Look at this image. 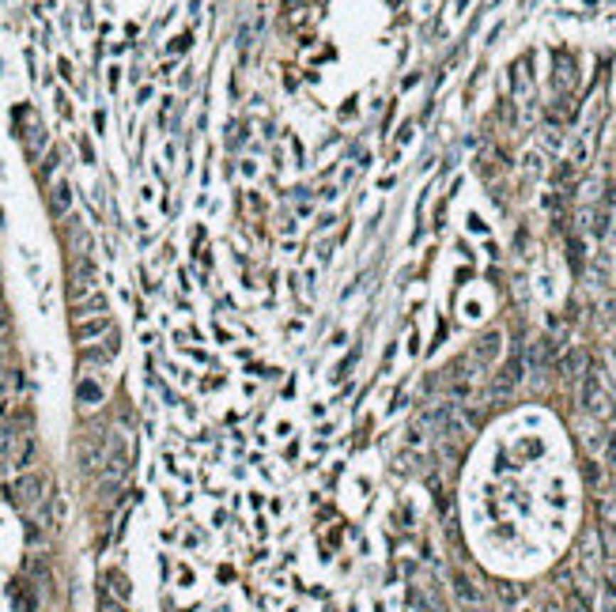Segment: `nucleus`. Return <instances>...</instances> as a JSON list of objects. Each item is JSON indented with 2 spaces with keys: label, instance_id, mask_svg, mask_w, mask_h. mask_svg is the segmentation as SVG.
I'll list each match as a JSON object with an SVG mask.
<instances>
[{
  "label": "nucleus",
  "instance_id": "aec40b11",
  "mask_svg": "<svg viewBox=\"0 0 616 612\" xmlns=\"http://www.w3.org/2000/svg\"><path fill=\"white\" fill-rule=\"evenodd\" d=\"M99 612H129V608H125V601H117V597L102 594V601H99Z\"/></svg>",
  "mask_w": 616,
  "mask_h": 612
},
{
  "label": "nucleus",
  "instance_id": "4468645a",
  "mask_svg": "<svg viewBox=\"0 0 616 612\" xmlns=\"http://www.w3.org/2000/svg\"><path fill=\"white\" fill-rule=\"evenodd\" d=\"M408 605H413L416 612H439V601H435L431 590H424V586H413V590H408Z\"/></svg>",
  "mask_w": 616,
  "mask_h": 612
},
{
  "label": "nucleus",
  "instance_id": "f03ea898",
  "mask_svg": "<svg viewBox=\"0 0 616 612\" xmlns=\"http://www.w3.org/2000/svg\"><path fill=\"white\" fill-rule=\"evenodd\" d=\"M46 488H50V480H46L42 473H19L16 488H11V499H16V507L31 510L46 499Z\"/></svg>",
  "mask_w": 616,
  "mask_h": 612
},
{
  "label": "nucleus",
  "instance_id": "f257e3e1",
  "mask_svg": "<svg viewBox=\"0 0 616 612\" xmlns=\"http://www.w3.org/2000/svg\"><path fill=\"white\" fill-rule=\"evenodd\" d=\"M583 408L594 419H609L612 416V401H609V390H605V382H601L598 370H586V378H583Z\"/></svg>",
  "mask_w": 616,
  "mask_h": 612
},
{
  "label": "nucleus",
  "instance_id": "9d476101",
  "mask_svg": "<svg viewBox=\"0 0 616 612\" xmlns=\"http://www.w3.org/2000/svg\"><path fill=\"white\" fill-rule=\"evenodd\" d=\"M68 208H72V186L68 182H53V189H50V212L53 215H68Z\"/></svg>",
  "mask_w": 616,
  "mask_h": 612
},
{
  "label": "nucleus",
  "instance_id": "6e6552de",
  "mask_svg": "<svg viewBox=\"0 0 616 612\" xmlns=\"http://www.w3.org/2000/svg\"><path fill=\"white\" fill-rule=\"evenodd\" d=\"M583 442H586V450H590V458H601L605 453V442H609V431L601 427V419H594V424H586L583 427Z\"/></svg>",
  "mask_w": 616,
  "mask_h": 612
},
{
  "label": "nucleus",
  "instance_id": "2eb2a0df",
  "mask_svg": "<svg viewBox=\"0 0 616 612\" xmlns=\"http://www.w3.org/2000/svg\"><path fill=\"white\" fill-rule=\"evenodd\" d=\"M511 87H514V95L529 91V57H522V61L511 65Z\"/></svg>",
  "mask_w": 616,
  "mask_h": 612
},
{
  "label": "nucleus",
  "instance_id": "1a4fd4ad",
  "mask_svg": "<svg viewBox=\"0 0 616 612\" xmlns=\"http://www.w3.org/2000/svg\"><path fill=\"white\" fill-rule=\"evenodd\" d=\"M575 83H578V72H575V65H571V57H560V65H556V91L571 95Z\"/></svg>",
  "mask_w": 616,
  "mask_h": 612
},
{
  "label": "nucleus",
  "instance_id": "dca6fc26",
  "mask_svg": "<svg viewBox=\"0 0 616 612\" xmlns=\"http://www.w3.org/2000/svg\"><path fill=\"white\" fill-rule=\"evenodd\" d=\"M495 597L503 601V608H514L518 601H522V586H514V582L499 579V582H495Z\"/></svg>",
  "mask_w": 616,
  "mask_h": 612
},
{
  "label": "nucleus",
  "instance_id": "412c9836",
  "mask_svg": "<svg viewBox=\"0 0 616 612\" xmlns=\"http://www.w3.org/2000/svg\"><path fill=\"white\" fill-rule=\"evenodd\" d=\"M605 590H609V597H616V559L605 563Z\"/></svg>",
  "mask_w": 616,
  "mask_h": 612
},
{
  "label": "nucleus",
  "instance_id": "f3484780",
  "mask_svg": "<svg viewBox=\"0 0 616 612\" xmlns=\"http://www.w3.org/2000/svg\"><path fill=\"white\" fill-rule=\"evenodd\" d=\"M76 393H80V404L83 408H95V404L102 401V386H99V382H91V378H83Z\"/></svg>",
  "mask_w": 616,
  "mask_h": 612
},
{
  "label": "nucleus",
  "instance_id": "b1692460",
  "mask_svg": "<svg viewBox=\"0 0 616 612\" xmlns=\"http://www.w3.org/2000/svg\"><path fill=\"white\" fill-rule=\"evenodd\" d=\"M0 393H4V367H0Z\"/></svg>",
  "mask_w": 616,
  "mask_h": 612
},
{
  "label": "nucleus",
  "instance_id": "5701e85b",
  "mask_svg": "<svg viewBox=\"0 0 616 612\" xmlns=\"http://www.w3.org/2000/svg\"><path fill=\"white\" fill-rule=\"evenodd\" d=\"M8 326H11V318H8V310L0 306V340H4V333H8Z\"/></svg>",
  "mask_w": 616,
  "mask_h": 612
},
{
  "label": "nucleus",
  "instance_id": "20e7f679",
  "mask_svg": "<svg viewBox=\"0 0 616 612\" xmlns=\"http://www.w3.org/2000/svg\"><path fill=\"white\" fill-rule=\"evenodd\" d=\"M522 378H526V359L514 355L511 363H506L499 375H495V382H492V397H506V393H511Z\"/></svg>",
  "mask_w": 616,
  "mask_h": 612
},
{
  "label": "nucleus",
  "instance_id": "0eeeda50",
  "mask_svg": "<svg viewBox=\"0 0 616 612\" xmlns=\"http://www.w3.org/2000/svg\"><path fill=\"white\" fill-rule=\"evenodd\" d=\"M450 586H454V597H457V601H462V605H469V608L484 601V594H480V586H477L473 579H469V574H462V571H454Z\"/></svg>",
  "mask_w": 616,
  "mask_h": 612
},
{
  "label": "nucleus",
  "instance_id": "a211bd4d",
  "mask_svg": "<svg viewBox=\"0 0 616 612\" xmlns=\"http://www.w3.org/2000/svg\"><path fill=\"white\" fill-rule=\"evenodd\" d=\"M106 586H110V590H114V597H117V601H129L132 586H129V579H125L122 571H110V574H106Z\"/></svg>",
  "mask_w": 616,
  "mask_h": 612
},
{
  "label": "nucleus",
  "instance_id": "423d86ee",
  "mask_svg": "<svg viewBox=\"0 0 616 612\" xmlns=\"http://www.w3.org/2000/svg\"><path fill=\"white\" fill-rule=\"evenodd\" d=\"M114 326H110V318H87V321H76V340L80 348H91L95 340H102V337H110Z\"/></svg>",
  "mask_w": 616,
  "mask_h": 612
},
{
  "label": "nucleus",
  "instance_id": "f8f14e48",
  "mask_svg": "<svg viewBox=\"0 0 616 612\" xmlns=\"http://www.w3.org/2000/svg\"><path fill=\"white\" fill-rule=\"evenodd\" d=\"M586 352L583 348H575V352H567L563 355V363H560V370H563V378H586Z\"/></svg>",
  "mask_w": 616,
  "mask_h": 612
},
{
  "label": "nucleus",
  "instance_id": "6ab92c4d",
  "mask_svg": "<svg viewBox=\"0 0 616 612\" xmlns=\"http://www.w3.org/2000/svg\"><path fill=\"white\" fill-rule=\"evenodd\" d=\"M567 612H590V597L578 590V586L567 590Z\"/></svg>",
  "mask_w": 616,
  "mask_h": 612
},
{
  "label": "nucleus",
  "instance_id": "ddd939ff",
  "mask_svg": "<svg viewBox=\"0 0 616 612\" xmlns=\"http://www.w3.org/2000/svg\"><path fill=\"white\" fill-rule=\"evenodd\" d=\"M106 314V299L102 295H87L83 303L76 306V321H87V318H102Z\"/></svg>",
  "mask_w": 616,
  "mask_h": 612
},
{
  "label": "nucleus",
  "instance_id": "9b49d317",
  "mask_svg": "<svg viewBox=\"0 0 616 612\" xmlns=\"http://www.w3.org/2000/svg\"><path fill=\"white\" fill-rule=\"evenodd\" d=\"M23 431L27 427H16V424H8V419H0V453H16V446H19V439H23Z\"/></svg>",
  "mask_w": 616,
  "mask_h": 612
},
{
  "label": "nucleus",
  "instance_id": "7ed1b4c3",
  "mask_svg": "<svg viewBox=\"0 0 616 612\" xmlns=\"http://www.w3.org/2000/svg\"><path fill=\"white\" fill-rule=\"evenodd\" d=\"M129 473V450H125V442L117 439L114 442V450H110V458H106V469H102V484L106 488H117L125 480Z\"/></svg>",
  "mask_w": 616,
  "mask_h": 612
},
{
  "label": "nucleus",
  "instance_id": "39448f33",
  "mask_svg": "<svg viewBox=\"0 0 616 612\" xmlns=\"http://www.w3.org/2000/svg\"><path fill=\"white\" fill-rule=\"evenodd\" d=\"M499 348H503V333L488 329V333H480V337H477L469 359H473V363H480V367H488V363H495V359H499Z\"/></svg>",
  "mask_w": 616,
  "mask_h": 612
},
{
  "label": "nucleus",
  "instance_id": "4be33fe9",
  "mask_svg": "<svg viewBox=\"0 0 616 612\" xmlns=\"http://www.w3.org/2000/svg\"><path fill=\"white\" fill-rule=\"evenodd\" d=\"M605 465H609V473L616 476V435H609V442H605Z\"/></svg>",
  "mask_w": 616,
  "mask_h": 612
}]
</instances>
